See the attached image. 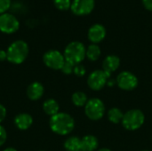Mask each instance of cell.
<instances>
[{"label": "cell", "instance_id": "ffe728a7", "mask_svg": "<svg viewBox=\"0 0 152 151\" xmlns=\"http://www.w3.org/2000/svg\"><path fill=\"white\" fill-rule=\"evenodd\" d=\"M72 103L77 107H85L86 102L88 101L87 95L84 92H75L71 96Z\"/></svg>", "mask_w": 152, "mask_h": 151}, {"label": "cell", "instance_id": "4fadbf2b", "mask_svg": "<svg viewBox=\"0 0 152 151\" xmlns=\"http://www.w3.org/2000/svg\"><path fill=\"white\" fill-rule=\"evenodd\" d=\"M15 126L20 131H26L33 124V117L28 113H19L15 116L13 119Z\"/></svg>", "mask_w": 152, "mask_h": 151}, {"label": "cell", "instance_id": "83f0119b", "mask_svg": "<svg viewBox=\"0 0 152 151\" xmlns=\"http://www.w3.org/2000/svg\"><path fill=\"white\" fill-rule=\"evenodd\" d=\"M7 60V53L4 50H0V61H4Z\"/></svg>", "mask_w": 152, "mask_h": 151}, {"label": "cell", "instance_id": "1f68e13d", "mask_svg": "<svg viewBox=\"0 0 152 151\" xmlns=\"http://www.w3.org/2000/svg\"><path fill=\"white\" fill-rule=\"evenodd\" d=\"M141 151H150V150H141Z\"/></svg>", "mask_w": 152, "mask_h": 151}, {"label": "cell", "instance_id": "e0dca14e", "mask_svg": "<svg viewBox=\"0 0 152 151\" xmlns=\"http://www.w3.org/2000/svg\"><path fill=\"white\" fill-rule=\"evenodd\" d=\"M66 151H81V139L77 136H70L64 142Z\"/></svg>", "mask_w": 152, "mask_h": 151}, {"label": "cell", "instance_id": "277c9868", "mask_svg": "<svg viewBox=\"0 0 152 151\" xmlns=\"http://www.w3.org/2000/svg\"><path fill=\"white\" fill-rule=\"evenodd\" d=\"M145 122V116L140 109H134L126 111L122 119V125L127 131H136L140 129Z\"/></svg>", "mask_w": 152, "mask_h": 151}, {"label": "cell", "instance_id": "30bf717a", "mask_svg": "<svg viewBox=\"0 0 152 151\" xmlns=\"http://www.w3.org/2000/svg\"><path fill=\"white\" fill-rule=\"evenodd\" d=\"M95 6L94 0H73L70 10L77 16H84L91 13Z\"/></svg>", "mask_w": 152, "mask_h": 151}, {"label": "cell", "instance_id": "7c38bea8", "mask_svg": "<svg viewBox=\"0 0 152 151\" xmlns=\"http://www.w3.org/2000/svg\"><path fill=\"white\" fill-rule=\"evenodd\" d=\"M44 93H45L44 85L40 82H37V81L32 82L28 86L27 91H26L28 98L30 101H33L40 100L43 97Z\"/></svg>", "mask_w": 152, "mask_h": 151}, {"label": "cell", "instance_id": "d6986e66", "mask_svg": "<svg viewBox=\"0 0 152 151\" xmlns=\"http://www.w3.org/2000/svg\"><path fill=\"white\" fill-rule=\"evenodd\" d=\"M124 117V113L122 110L118 108H111L108 111V119L112 123V124H119L122 122Z\"/></svg>", "mask_w": 152, "mask_h": 151}, {"label": "cell", "instance_id": "3957f363", "mask_svg": "<svg viewBox=\"0 0 152 151\" xmlns=\"http://www.w3.org/2000/svg\"><path fill=\"white\" fill-rule=\"evenodd\" d=\"M65 61L73 65L80 64L86 57V48L83 43L73 41L67 44L63 53Z\"/></svg>", "mask_w": 152, "mask_h": 151}, {"label": "cell", "instance_id": "2e32d148", "mask_svg": "<svg viewBox=\"0 0 152 151\" xmlns=\"http://www.w3.org/2000/svg\"><path fill=\"white\" fill-rule=\"evenodd\" d=\"M42 109L44 112L49 117H53L60 111V105L58 101L54 99H47L43 102Z\"/></svg>", "mask_w": 152, "mask_h": 151}, {"label": "cell", "instance_id": "7402d4cb", "mask_svg": "<svg viewBox=\"0 0 152 151\" xmlns=\"http://www.w3.org/2000/svg\"><path fill=\"white\" fill-rule=\"evenodd\" d=\"M74 67H75V65H73L72 63H70V62L65 61V62H64L62 68L61 69V72H62L63 74H65V75H70V74H72L73 71H74Z\"/></svg>", "mask_w": 152, "mask_h": 151}, {"label": "cell", "instance_id": "ba28073f", "mask_svg": "<svg viewBox=\"0 0 152 151\" xmlns=\"http://www.w3.org/2000/svg\"><path fill=\"white\" fill-rule=\"evenodd\" d=\"M118 86L124 91H133L138 86L137 77L130 71H122L117 77Z\"/></svg>", "mask_w": 152, "mask_h": 151}, {"label": "cell", "instance_id": "4316f807", "mask_svg": "<svg viewBox=\"0 0 152 151\" xmlns=\"http://www.w3.org/2000/svg\"><path fill=\"white\" fill-rule=\"evenodd\" d=\"M142 4L148 11L152 12V0H142Z\"/></svg>", "mask_w": 152, "mask_h": 151}, {"label": "cell", "instance_id": "52a82bcc", "mask_svg": "<svg viewBox=\"0 0 152 151\" xmlns=\"http://www.w3.org/2000/svg\"><path fill=\"white\" fill-rule=\"evenodd\" d=\"M43 62L47 68L54 70H59L62 68L65 62V58L63 53H61L60 51L49 50L44 53Z\"/></svg>", "mask_w": 152, "mask_h": 151}, {"label": "cell", "instance_id": "8992f818", "mask_svg": "<svg viewBox=\"0 0 152 151\" xmlns=\"http://www.w3.org/2000/svg\"><path fill=\"white\" fill-rule=\"evenodd\" d=\"M110 78V73L104 71L103 69H96L88 76L87 85L90 89L94 91H100L107 85V82Z\"/></svg>", "mask_w": 152, "mask_h": 151}, {"label": "cell", "instance_id": "9c48e42d", "mask_svg": "<svg viewBox=\"0 0 152 151\" xmlns=\"http://www.w3.org/2000/svg\"><path fill=\"white\" fill-rule=\"evenodd\" d=\"M20 28L18 19L8 12L0 14V31L4 34H12Z\"/></svg>", "mask_w": 152, "mask_h": 151}, {"label": "cell", "instance_id": "5b68a950", "mask_svg": "<svg viewBox=\"0 0 152 151\" xmlns=\"http://www.w3.org/2000/svg\"><path fill=\"white\" fill-rule=\"evenodd\" d=\"M105 113V105L103 101L99 98L89 99L85 106L86 116L93 120L97 121L103 117Z\"/></svg>", "mask_w": 152, "mask_h": 151}, {"label": "cell", "instance_id": "8fae6325", "mask_svg": "<svg viewBox=\"0 0 152 151\" xmlns=\"http://www.w3.org/2000/svg\"><path fill=\"white\" fill-rule=\"evenodd\" d=\"M88 39L93 44H98L102 42L106 36V28L103 25L96 23L90 27L87 33Z\"/></svg>", "mask_w": 152, "mask_h": 151}, {"label": "cell", "instance_id": "603a6c76", "mask_svg": "<svg viewBox=\"0 0 152 151\" xmlns=\"http://www.w3.org/2000/svg\"><path fill=\"white\" fill-rule=\"evenodd\" d=\"M73 73L77 76V77H84L86 73V67L84 65H82L81 63L80 64H77L75 65L74 67V71Z\"/></svg>", "mask_w": 152, "mask_h": 151}, {"label": "cell", "instance_id": "5bb4252c", "mask_svg": "<svg viewBox=\"0 0 152 151\" xmlns=\"http://www.w3.org/2000/svg\"><path fill=\"white\" fill-rule=\"evenodd\" d=\"M120 65V59L117 55H108L102 62V69L110 74L115 72Z\"/></svg>", "mask_w": 152, "mask_h": 151}, {"label": "cell", "instance_id": "ac0fdd59", "mask_svg": "<svg viewBox=\"0 0 152 151\" xmlns=\"http://www.w3.org/2000/svg\"><path fill=\"white\" fill-rule=\"evenodd\" d=\"M102 54L101 48L98 44H91L87 48H86V57L88 60L91 61H97Z\"/></svg>", "mask_w": 152, "mask_h": 151}, {"label": "cell", "instance_id": "6da1fadb", "mask_svg": "<svg viewBox=\"0 0 152 151\" xmlns=\"http://www.w3.org/2000/svg\"><path fill=\"white\" fill-rule=\"evenodd\" d=\"M50 129L58 135H68L75 127L74 118L68 113L59 112L53 117H50L49 120Z\"/></svg>", "mask_w": 152, "mask_h": 151}, {"label": "cell", "instance_id": "cb8c5ba5", "mask_svg": "<svg viewBox=\"0 0 152 151\" xmlns=\"http://www.w3.org/2000/svg\"><path fill=\"white\" fill-rule=\"evenodd\" d=\"M11 6V0H0V14L6 12Z\"/></svg>", "mask_w": 152, "mask_h": 151}, {"label": "cell", "instance_id": "9a60e30c", "mask_svg": "<svg viewBox=\"0 0 152 151\" xmlns=\"http://www.w3.org/2000/svg\"><path fill=\"white\" fill-rule=\"evenodd\" d=\"M99 146L98 139L91 134L86 135L81 139V151H94Z\"/></svg>", "mask_w": 152, "mask_h": 151}, {"label": "cell", "instance_id": "f546056e", "mask_svg": "<svg viewBox=\"0 0 152 151\" xmlns=\"http://www.w3.org/2000/svg\"><path fill=\"white\" fill-rule=\"evenodd\" d=\"M3 151H17V150L14 148H12V147H8V148L4 149Z\"/></svg>", "mask_w": 152, "mask_h": 151}, {"label": "cell", "instance_id": "484cf974", "mask_svg": "<svg viewBox=\"0 0 152 151\" xmlns=\"http://www.w3.org/2000/svg\"><path fill=\"white\" fill-rule=\"evenodd\" d=\"M6 114H7V110L6 108L0 103V125L2 122H4V120L6 118Z\"/></svg>", "mask_w": 152, "mask_h": 151}, {"label": "cell", "instance_id": "4dcf8cb0", "mask_svg": "<svg viewBox=\"0 0 152 151\" xmlns=\"http://www.w3.org/2000/svg\"><path fill=\"white\" fill-rule=\"evenodd\" d=\"M98 151H111L110 149H107V148H103V149H101V150H99Z\"/></svg>", "mask_w": 152, "mask_h": 151}, {"label": "cell", "instance_id": "44dd1931", "mask_svg": "<svg viewBox=\"0 0 152 151\" xmlns=\"http://www.w3.org/2000/svg\"><path fill=\"white\" fill-rule=\"evenodd\" d=\"M53 4L60 11H67L71 6V0H53Z\"/></svg>", "mask_w": 152, "mask_h": 151}, {"label": "cell", "instance_id": "7a4b0ae2", "mask_svg": "<svg viewBox=\"0 0 152 151\" xmlns=\"http://www.w3.org/2000/svg\"><path fill=\"white\" fill-rule=\"evenodd\" d=\"M29 48L28 44L23 40H16L12 42L7 48V61L12 64H21L28 58Z\"/></svg>", "mask_w": 152, "mask_h": 151}, {"label": "cell", "instance_id": "d4e9b609", "mask_svg": "<svg viewBox=\"0 0 152 151\" xmlns=\"http://www.w3.org/2000/svg\"><path fill=\"white\" fill-rule=\"evenodd\" d=\"M7 140V133L4 127L0 125V147L3 146Z\"/></svg>", "mask_w": 152, "mask_h": 151}, {"label": "cell", "instance_id": "f1b7e54d", "mask_svg": "<svg viewBox=\"0 0 152 151\" xmlns=\"http://www.w3.org/2000/svg\"><path fill=\"white\" fill-rule=\"evenodd\" d=\"M115 85H117V81H116V79H114V78H110V79L108 80V82H107V85H109V86H110V87H113Z\"/></svg>", "mask_w": 152, "mask_h": 151}, {"label": "cell", "instance_id": "d6a6232c", "mask_svg": "<svg viewBox=\"0 0 152 151\" xmlns=\"http://www.w3.org/2000/svg\"><path fill=\"white\" fill-rule=\"evenodd\" d=\"M39 151H45V150H39Z\"/></svg>", "mask_w": 152, "mask_h": 151}]
</instances>
